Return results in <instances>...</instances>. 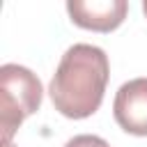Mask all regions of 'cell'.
Wrapping results in <instances>:
<instances>
[{"mask_svg": "<svg viewBox=\"0 0 147 147\" xmlns=\"http://www.w3.org/2000/svg\"><path fill=\"white\" fill-rule=\"evenodd\" d=\"M110 62L94 44H74L60 57L48 85L53 108L67 119H85L101 108Z\"/></svg>", "mask_w": 147, "mask_h": 147, "instance_id": "obj_1", "label": "cell"}, {"mask_svg": "<svg viewBox=\"0 0 147 147\" xmlns=\"http://www.w3.org/2000/svg\"><path fill=\"white\" fill-rule=\"evenodd\" d=\"M44 87L37 74L23 64L7 62L0 67V136L11 142L18 126L39 110Z\"/></svg>", "mask_w": 147, "mask_h": 147, "instance_id": "obj_2", "label": "cell"}, {"mask_svg": "<svg viewBox=\"0 0 147 147\" xmlns=\"http://www.w3.org/2000/svg\"><path fill=\"white\" fill-rule=\"evenodd\" d=\"M113 117L117 126L131 136H147V78H131L119 85L113 99Z\"/></svg>", "mask_w": 147, "mask_h": 147, "instance_id": "obj_3", "label": "cell"}, {"mask_svg": "<svg viewBox=\"0 0 147 147\" xmlns=\"http://www.w3.org/2000/svg\"><path fill=\"white\" fill-rule=\"evenodd\" d=\"M129 11L126 0H69L67 14L74 25L92 32L117 30Z\"/></svg>", "mask_w": 147, "mask_h": 147, "instance_id": "obj_4", "label": "cell"}, {"mask_svg": "<svg viewBox=\"0 0 147 147\" xmlns=\"http://www.w3.org/2000/svg\"><path fill=\"white\" fill-rule=\"evenodd\" d=\"M64 147H110L108 140H103L101 136H94V133H80V136H74L64 142Z\"/></svg>", "mask_w": 147, "mask_h": 147, "instance_id": "obj_5", "label": "cell"}, {"mask_svg": "<svg viewBox=\"0 0 147 147\" xmlns=\"http://www.w3.org/2000/svg\"><path fill=\"white\" fill-rule=\"evenodd\" d=\"M142 11H145V16H147V0L142 2Z\"/></svg>", "mask_w": 147, "mask_h": 147, "instance_id": "obj_6", "label": "cell"}, {"mask_svg": "<svg viewBox=\"0 0 147 147\" xmlns=\"http://www.w3.org/2000/svg\"><path fill=\"white\" fill-rule=\"evenodd\" d=\"M2 147H14V145L11 142H2Z\"/></svg>", "mask_w": 147, "mask_h": 147, "instance_id": "obj_7", "label": "cell"}]
</instances>
